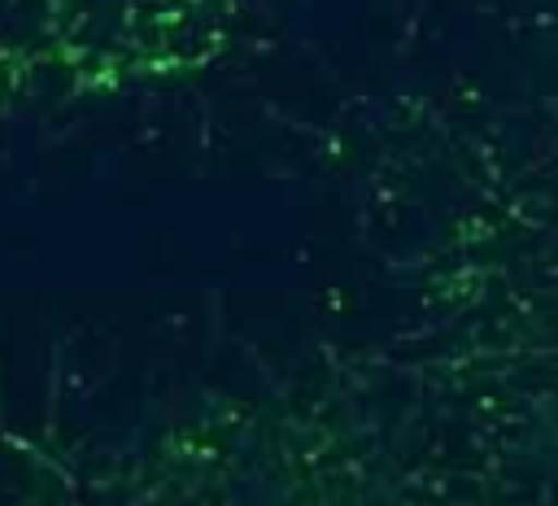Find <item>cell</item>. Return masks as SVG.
<instances>
[{
  "instance_id": "1",
  "label": "cell",
  "mask_w": 558,
  "mask_h": 506,
  "mask_svg": "<svg viewBox=\"0 0 558 506\" xmlns=\"http://www.w3.org/2000/svg\"><path fill=\"white\" fill-rule=\"evenodd\" d=\"M432 506H558V166L488 170L366 358Z\"/></svg>"
},
{
  "instance_id": "2",
  "label": "cell",
  "mask_w": 558,
  "mask_h": 506,
  "mask_svg": "<svg viewBox=\"0 0 558 506\" xmlns=\"http://www.w3.org/2000/svg\"><path fill=\"white\" fill-rule=\"evenodd\" d=\"M270 0H0V113L140 96L214 70Z\"/></svg>"
},
{
  "instance_id": "3",
  "label": "cell",
  "mask_w": 558,
  "mask_h": 506,
  "mask_svg": "<svg viewBox=\"0 0 558 506\" xmlns=\"http://www.w3.org/2000/svg\"><path fill=\"white\" fill-rule=\"evenodd\" d=\"M554 57H558V44H554ZM554 166H558V161H554Z\"/></svg>"
}]
</instances>
